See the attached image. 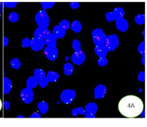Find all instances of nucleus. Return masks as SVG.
Here are the masks:
<instances>
[{
  "label": "nucleus",
  "instance_id": "f257e3e1",
  "mask_svg": "<svg viewBox=\"0 0 147 127\" xmlns=\"http://www.w3.org/2000/svg\"><path fill=\"white\" fill-rule=\"evenodd\" d=\"M118 108L122 116L126 118H135L142 113L144 104L138 97L128 95L121 99L118 103Z\"/></svg>",
  "mask_w": 147,
  "mask_h": 127
},
{
  "label": "nucleus",
  "instance_id": "f03ea898",
  "mask_svg": "<svg viewBox=\"0 0 147 127\" xmlns=\"http://www.w3.org/2000/svg\"><path fill=\"white\" fill-rule=\"evenodd\" d=\"M91 36H92L93 42L95 46L104 45L107 36L102 29L95 28L91 32Z\"/></svg>",
  "mask_w": 147,
  "mask_h": 127
},
{
  "label": "nucleus",
  "instance_id": "7ed1b4c3",
  "mask_svg": "<svg viewBox=\"0 0 147 127\" xmlns=\"http://www.w3.org/2000/svg\"><path fill=\"white\" fill-rule=\"evenodd\" d=\"M120 45V41L118 36L115 34L107 36L104 46L106 47L108 52H112L116 50Z\"/></svg>",
  "mask_w": 147,
  "mask_h": 127
},
{
  "label": "nucleus",
  "instance_id": "20e7f679",
  "mask_svg": "<svg viewBox=\"0 0 147 127\" xmlns=\"http://www.w3.org/2000/svg\"><path fill=\"white\" fill-rule=\"evenodd\" d=\"M35 21L38 27L48 28L50 22V19L47 11L45 9L39 11L35 16Z\"/></svg>",
  "mask_w": 147,
  "mask_h": 127
},
{
  "label": "nucleus",
  "instance_id": "39448f33",
  "mask_svg": "<svg viewBox=\"0 0 147 127\" xmlns=\"http://www.w3.org/2000/svg\"><path fill=\"white\" fill-rule=\"evenodd\" d=\"M76 97V93L73 90L71 89H66L63 90L61 94V102L66 104H69L73 102Z\"/></svg>",
  "mask_w": 147,
  "mask_h": 127
},
{
  "label": "nucleus",
  "instance_id": "423d86ee",
  "mask_svg": "<svg viewBox=\"0 0 147 127\" xmlns=\"http://www.w3.org/2000/svg\"><path fill=\"white\" fill-rule=\"evenodd\" d=\"M34 92L32 89L25 88L20 92V98L25 104H30L34 100Z\"/></svg>",
  "mask_w": 147,
  "mask_h": 127
},
{
  "label": "nucleus",
  "instance_id": "0eeeda50",
  "mask_svg": "<svg viewBox=\"0 0 147 127\" xmlns=\"http://www.w3.org/2000/svg\"><path fill=\"white\" fill-rule=\"evenodd\" d=\"M44 53L47 58L50 61H55L59 55L58 49L56 47H47L44 49Z\"/></svg>",
  "mask_w": 147,
  "mask_h": 127
},
{
  "label": "nucleus",
  "instance_id": "6e6552de",
  "mask_svg": "<svg viewBox=\"0 0 147 127\" xmlns=\"http://www.w3.org/2000/svg\"><path fill=\"white\" fill-rule=\"evenodd\" d=\"M45 39H39V38L33 37L31 39L30 48L34 51H39L45 48Z\"/></svg>",
  "mask_w": 147,
  "mask_h": 127
},
{
  "label": "nucleus",
  "instance_id": "1a4fd4ad",
  "mask_svg": "<svg viewBox=\"0 0 147 127\" xmlns=\"http://www.w3.org/2000/svg\"><path fill=\"white\" fill-rule=\"evenodd\" d=\"M71 60L73 64L81 65L84 63L85 60V54L82 50L75 51L71 57Z\"/></svg>",
  "mask_w": 147,
  "mask_h": 127
},
{
  "label": "nucleus",
  "instance_id": "9d476101",
  "mask_svg": "<svg viewBox=\"0 0 147 127\" xmlns=\"http://www.w3.org/2000/svg\"><path fill=\"white\" fill-rule=\"evenodd\" d=\"M115 21H116V28L118 29L119 31L122 32H126L127 30L128 29V22L127 21V20L125 19L124 18L117 19Z\"/></svg>",
  "mask_w": 147,
  "mask_h": 127
},
{
  "label": "nucleus",
  "instance_id": "9b49d317",
  "mask_svg": "<svg viewBox=\"0 0 147 127\" xmlns=\"http://www.w3.org/2000/svg\"><path fill=\"white\" fill-rule=\"evenodd\" d=\"M107 92V88L106 86L100 84L97 86L94 89V97L95 99H102L105 96Z\"/></svg>",
  "mask_w": 147,
  "mask_h": 127
},
{
  "label": "nucleus",
  "instance_id": "f8f14e48",
  "mask_svg": "<svg viewBox=\"0 0 147 127\" xmlns=\"http://www.w3.org/2000/svg\"><path fill=\"white\" fill-rule=\"evenodd\" d=\"M50 33L51 31L48 29V28L38 27L34 32V37L45 39Z\"/></svg>",
  "mask_w": 147,
  "mask_h": 127
},
{
  "label": "nucleus",
  "instance_id": "ddd939ff",
  "mask_svg": "<svg viewBox=\"0 0 147 127\" xmlns=\"http://www.w3.org/2000/svg\"><path fill=\"white\" fill-rule=\"evenodd\" d=\"M94 51L95 55L98 57H106L108 53V51L104 45L95 46L94 48Z\"/></svg>",
  "mask_w": 147,
  "mask_h": 127
},
{
  "label": "nucleus",
  "instance_id": "4468645a",
  "mask_svg": "<svg viewBox=\"0 0 147 127\" xmlns=\"http://www.w3.org/2000/svg\"><path fill=\"white\" fill-rule=\"evenodd\" d=\"M57 37L51 32L45 39V45L47 47H57Z\"/></svg>",
  "mask_w": 147,
  "mask_h": 127
},
{
  "label": "nucleus",
  "instance_id": "2eb2a0df",
  "mask_svg": "<svg viewBox=\"0 0 147 127\" xmlns=\"http://www.w3.org/2000/svg\"><path fill=\"white\" fill-rule=\"evenodd\" d=\"M12 88V83L9 78L6 77H3V92L4 94H7L10 92Z\"/></svg>",
  "mask_w": 147,
  "mask_h": 127
},
{
  "label": "nucleus",
  "instance_id": "dca6fc26",
  "mask_svg": "<svg viewBox=\"0 0 147 127\" xmlns=\"http://www.w3.org/2000/svg\"><path fill=\"white\" fill-rule=\"evenodd\" d=\"M65 30H64L62 28L59 26V25H57L53 28V34L55 36L57 37V39H63V37L65 36Z\"/></svg>",
  "mask_w": 147,
  "mask_h": 127
},
{
  "label": "nucleus",
  "instance_id": "f3484780",
  "mask_svg": "<svg viewBox=\"0 0 147 127\" xmlns=\"http://www.w3.org/2000/svg\"><path fill=\"white\" fill-rule=\"evenodd\" d=\"M38 85V80L34 76H30L28 78L26 81L27 88L33 90Z\"/></svg>",
  "mask_w": 147,
  "mask_h": 127
},
{
  "label": "nucleus",
  "instance_id": "a211bd4d",
  "mask_svg": "<svg viewBox=\"0 0 147 127\" xmlns=\"http://www.w3.org/2000/svg\"><path fill=\"white\" fill-rule=\"evenodd\" d=\"M112 12L115 18V20L117 19H120L122 18H124L125 15V11L124 10V9L120 7H118L114 8V10H113Z\"/></svg>",
  "mask_w": 147,
  "mask_h": 127
},
{
  "label": "nucleus",
  "instance_id": "6ab92c4d",
  "mask_svg": "<svg viewBox=\"0 0 147 127\" xmlns=\"http://www.w3.org/2000/svg\"><path fill=\"white\" fill-rule=\"evenodd\" d=\"M85 110L87 113L95 114L97 112V105L94 102H89L85 106Z\"/></svg>",
  "mask_w": 147,
  "mask_h": 127
},
{
  "label": "nucleus",
  "instance_id": "aec40b11",
  "mask_svg": "<svg viewBox=\"0 0 147 127\" xmlns=\"http://www.w3.org/2000/svg\"><path fill=\"white\" fill-rule=\"evenodd\" d=\"M46 77L49 82H56L59 78V75L55 71H50L47 73V74H46Z\"/></svg>",
  "mask_w": 147,
  "mask_h": 127
},
{
  "label": "nucleus",
  "instance_id": "412c9836",
  "mask_svg": "<svg viewBox=\"0 0 147 127\" xmlns=\"http://www.w3.org/2000/svg\"><path fill=\"white\" fill-rule=\"evenodd\" d=\"M70 28L75 33H79L82 30V24L79 21L74 20L71 24Z\"/></svg>",
  "mask_w": 147,
  "mask_h": 127
},
{
  "label": "nucleus",
  "instance_id": "4be33fe9",
  "mask_svg": "<svg viewBox=\"0 0 147 127\" xmlns=\"http://www.w3.org/2000/svg\"><path fill=\"white\" fill-rule=\"evenodd\" d=\"M38 108L40 112L42 114H45L47 112L48 110H49V105L46 102L42 101V102H40L38 104Z\"/></svg>",
  "mask_w": 147,
  "mask_h": 127
},
{
  "label": "nucleus",
  "instance_id": "5701e85b",
  "mask_svg": "<svg viewBox=\"0 0 147 127\" xmlns=\"http://www.w3.org/2000/svg\"><path fill=\"white\" fill-rule=\"evenodd\" d=\"M63 70H64L65 74L67 76H69V75H72L74 68H73V65L71 64L70 63H66L63 66Z\"/></svg>",
  "mask_w": 147,
  "mask_h": 127
},
{
  "label": "nucleus",
  "instance_id": "b1692460",
  "mask_svg": "<svg viewBox=\"0 0 147 127\" xmlns=\"http://www.w3.org/2000/svg\"><path fill=\"white\" fill-rule=\"evenodd\" d=\"M34 76L38 80H39L40 79L46 77V73L43 69H36L34 71Z\"/></svg>",
  "mask_w": 147,
  "mask_h": 127
},
{
  "label": "nucleus",
  "instance_id": "393cba45",
  "mask_svg": "<svg viewBox=\"0 0 147 127\" xmlns=\"http://www.w3.org/2000/svg\"><path fill=\"white\" fill-rule=\"evenodd\" d=\"M134 21L137 24L142 25L145 22V16L143 14H138L135 16Z\"/></svg>",
  "mask_w": 147,
  "mask_h": 127
},
{
  "label": "nucleus",
  "instance_id": "a878e982",
  "mask_svg": "<svg viewBox=\"0 0 147 127\" xmlns=\"http://www.w3.org/2000/svg\"><path fill=\"white\" fill-rule=\"evenodd\" d=\"M85 109L83 108L82 107H78V108H76L75 109H73L71 112V114H72L73 116H77L78 114H81V115H85Z\"/></svg>",
  "mask_w": 147,
  "mask_h": 127
},
{
  "label": "nucleus",
  "instance_id": "bb28decb",
  "mask_svg": "<svg viewBox=\"0 0 147 127\" xmlns=\"http://www.w3.org/2000/svg\"><path fill=\"white\" fill-rule=\"evenodd\" d=\"M10 65L13 69H16V70H17V69H18L20 67L21 63H20V61L18 59L14 58V59H11V60Z\"/></svg>",
  "mask_w": 147,
  "mask_h": 127
},
{
  "label": "nucleus",
  "instance_id": "cd10ccee",
  "mask_svg": "<svg viewBox=\"0 0 147 127\" xmlns=\"http://www.w3.org/2000/svg\"><path fill=\"white\" fill-rule=\"evenodd\" d=\"M8 19L9 22H13V23L16 22L18 21L19 20V16L16 12H15V11H12V12H11L9 14Z\"/></svg>",
  "mask_w": 147,
  "mask_h": 127
},
{
  "label": "nucleus",
  "instance_id": "c85d7f7f",
  "mask_svg": "<svg viewBox=\"0 0 147 127\" xmlns=\"http://www.w3.org/2000/svg\"><path fill=\"white\" fill-rule=\"evenodd\" d=\"M59 26H61L64 30L67 31V30H69L71 27V24L68 20H63L59 23Z\"/></svg>",
  "mask_w": 147,
  "mask_h": 127
},
{
  "label": "nucleus",
  "instance_id": "c756f323",
  "mask_svg": "<svg viewBox=\"0 0 147 127\" xmlns=\"http://www.w3.org/2000/svg\"><path fill=\"white\" fill-rule=\"evenodd\" d=\"M72 47L73 49H74L75 51H78L81 50V45L80 41L77 39H74L72 43Z\"/></svg>",
  "mask_w": 147,
  "mask_h": 127
},
{
  "label": "nucleus",
  "instance_id": "7c9ffc66",
  "mask_svg": "<svg viewBox=\"0 0 147 127\" xmlns=\"http://www.w3.org/2000/svg\"><path fill=\"white\" fill-rule=\"evenodd\" d=\"M49 83V81L48 80V79L47 78V77H43V78H41L39 79L38 86L42 88H45L48 86Z\"/></svg>",
  "mask_w": 147,
  "mask_h": 127
},
{
  "label": "nucleus",
  "instance_id": "2f4dec72",
  "mask_svg": "<svg viewBox=\"0 0 147 127\" xmlns=\"http://www.w3.org/2000/svg\"><path fill=\"white\" fill-rule=\"evenodd\" d=\"M138 53L142 56H145V41H142L138 45Z\"/></svg>",
  "mask_w": 147,
  "mask_h": 127
},
{
  "label": "nucleus",
  "instance_id": "473e14b6",
  "mask_svg": "<svg viewBox=\"0 0 147 127\" xmlns=\"http://www.w3.org/2000/svg\"><path fill=\"white\" fill-rule=\"evenodd\" d=\"M108 59L106 57H99L98 60H97V64L101 67H104L108 64Z\"/></svg>",
  "mask_w": 147,
  "mask_h": 127
},
{
  "label": "nucleus",
  "instance_id": "72a5a7b5",
  "mask_svg": "<svg viewBox=\"0 0 147 127\" xmlns=\"http://www.w3.org/2000/svg\"><path fill=\"white\" fill-rule=\"evenodd\" d=\"M55 4V2H41V6L45 10L47 9L52 8Z\"/></svg>",
  "mask_w": 147,
  "mask_h": 127
},
{
  "label": "nucleus",
  "instance_id": "f704fd0d",
  "mask_svg": "<svg viewBox=\"0 0 147 127\" xmlns=\"http://www.w3.org/2000/svg\"><path fill=\"white\" fill-rule=\"evenodd\" d=\"M30 42L31 40L28 38H24L22 41V45L24 48H28V47L30 46Z\"/></svg>",
  "mask_w": 147,
  "mask_h": 127
},
{
  "label": "nucleus",
  "instance_id": "c9c22d12",
  "mask_svg": "<svg viewBox=\"0 0 147 127\" xmlns=\"http://www.w3.org/2000/svg\"><path fill=\"white\" fill-rule=\"evenodd\" d=\"M106 20L108 21V22H112L115 21V18L114 16L112 14V11H108V12L106 13Z\"/></svg>",
  "mask_w": 147,
  "mask_h": 127
},
{
  "label": "nucleus",
  "instance_id": "e433bc0d",
  "mask_svg": "<svg viewBox=\"0 0 147 127\" xmlns=\"http://www.w3.org/2000/svg\"><path fill=\"white\" fill-rule=\"evenodd\" d=\"M3 5L6 6L8 8H13L16 6V5L18 4L17 2H4L3 3Z\"/></svg>",
  "mask_w": 147,
  "mask_h": 127
},
{
  "label": "nucleus",
  "instance_id": "4c0bfd02",
  "mask_svg": "<svg viewBox=\"0 0 147 127\" xmlns=\"http://www.w3.org/2000/svg\"><path fill=\"white\" fill-rule=\"evenodd\" d=\"M138 79L141 82H144L145 80V73L144 71H140L138 75Z\"/></svg>",
  "mask_w": 147,
  "mask_h": 127
},
{
  "label": "nucleus",
  "instance_id": "58836bf2",
  "mask_svg": "<svg viewBox=\"0 0 147 127\" xmlns=\"http://www.w3.org/2000/svg\"><path fill=\"white\" fill-rule=\"evenodd\" d=\"M70 7L73 9H77L79 7V3L78 2H71Z\"/></svg>",
  "mask_w": 147,
  "mask_h": 127
},
{
  "label": "nucleus",
  "instance_id": "ea45409f",
  "mask_svg": "<svg viewBox=\"0 0 147 127\" xmlns=\"http://www.w3.org/2000/svg\"><path fill=\"white\" fill-rule=\"evenodd\" d=\"M85 118H95V114H91V113H85Z\"/></svg>",
  "mask_w": 147,
  "mask_h": 127
},
{
  "label": "nucleus",
  "instance_id": "a19ab883",
  "mask_svg": "<svg viewBox=\"0 0 147 127\" xmlns=\"http://www.w3.org/2000/svg\"><path fill=\"white\" fill-rule=\"evenodd\" d=\"M41 117V114H40V113H38V112H34V113H33L30 116V118H40Z\"/></svg>",
  "mask_w": 147,
  "mask_h": 127
},
{
  "label": "nucleus",
  "instance_id": "79ce46f5",
  "mask_svg": "<svg viewBox=\"0 0 147 127\" xmlns=\"http://www.w3.org/2000/svg\"><path fill=\"white\" fill-rule=\"evenodd\" d=\"M9 40L6 36L3 37V47H6L7 45H8Z\"/></svg>",
  "mask_w": 147,
  "mask_h": 127
},
{
  "label": "nucleus",
  "instance_id": "37998d69",
  "mask_svg": "<svg viewBox=\"0 0 147 127\" xmlns=\"http://www.w3.org/2000/svg\"><path fill=\"white\" fill-rule=\"evenodd\" d=\"M3 106L4 107V108L5 110H7V109H9V103L8 102H7V101H5L4 102V103L3 104Z\"/></svg>",
  "mask_w": 147,
  "mask_h": 127
},
{
  "label": "nucleus",
  "instance_id": "c03bdc74",
  "mask_svg": "<svg viewBox=\"0 0 147 127\" xmlns=\"http://www.w3.org/2000/svg\"><path fill=\"white\" fill-rule=\"evenodd\" d=\"M142 63L143 65H145V56H142Z\"/></svg>",
  "mask_w": 147,
  "mask_h": 127
},
{
  "label": "nucleus",
  "instance_id": "a18cd8bd",
  "mask_svg": "<svg viewBox=\"0 0 147 127\" xmlns=\"http://www.w3.org/2000/svg\"><path fill=\"white\" fill-rule=\"evenodd\" d=\"M2 107H3V103L1 102V99H0V111H1V109H2Z\"/></svg>",
  "mask_w": 147,
  "mask_h": 127
},
{
  "label": "nucleus",
  "instance_id": "49530a36",
  "mask_svg": "<svg viewBox=\"0 0 147 127\" xmlns=\"http://www.w3.org/2000/svg\"><path fill=\"white\" fill-rule=\"evenodd\" d=\"M3 5H1V3H0V18L1 16V8H2Z\"/></svg>",
  "mask_w": 147,
  "mask_h": 127
}]
</instances>
